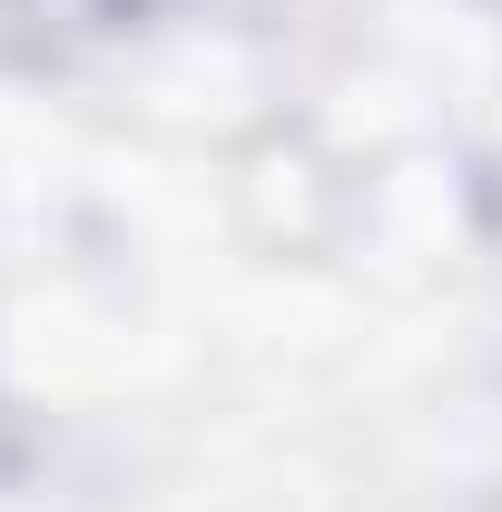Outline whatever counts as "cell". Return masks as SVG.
Listing matches in <instances>:
<instances>
[{
	"label": "cell",
	"mask_w": 502,
	"mask_h": 512,
	"mask_svg": "<svg viewBox=\"0 0 502 512\" xmlns=\"http://www.w3.org/2000/svg\"><path fill=\"white\" fill-rule=\"evenodd\" d=\"M109 20H138V10H168V0H99Z\"/></svg>",
	"instance_id": "1"
}]
</instances>
